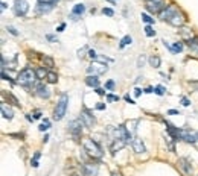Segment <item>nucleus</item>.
<instances>
[{
    "instance_id": "2",
    "label": "nucleus",
    "mask_w": 198,
    "mask_h": 176,
    "mask_svg": "<svg viewBox=\"0 0 198 176\" xmlns=\"http://www.w3.org/2000/svg\"><path fill=\"white\" fill-rule=\"evenodd\" d=\"M84 152H87L93 159H99V158H102V155H104L101 146L96 141H93L91 138L84 140Z\"/></svg>"
},
{
    "instance_id": "8",
    "label": "nucleus",
    "mask_w": 198,
    "mask_h": 176,
    "mask_svg": "<svg viewBox=\"0 0 198 176\" xmlns=\"http://www.w3.org/2000/svg\"><path fill=\"white\" fill-rule=\"evenodd\" d=\"M81 120H82V123L87 126V128H93V125H95V116L91 114V111H88L87 108H84L82 109V112H81Z\"/></svg>"
},
{
    "instance_id": "29",
    "label": "nucleus",
    "mask_w": 198,
    "mask_h": 176,
    "mask_svg": "<svg viewBox=\"0 0 198 176\" xmlns=\"http://www.w3.org/2000/svg\"><path fill=\"white\" fill-rule=\"evenodd\" d=\"M145 34H147V37H154L155 30L151 27V24H147V26H145Z\"/></svg>"
},
{
    "instance_id": "35",
    "label": "nucleus",
    "mask_w": 198,
    "mask_h": 176,
    "mask_svg": "<svg viewBox=\"0 0 198 176\" xmlns=\"http://www.w3.org/2000/svg\"><path fill=\"white\" fill-rule=\"evenodd\" d=\"M143 64H145V56L142 55V56H139V59H137V67H143Z\"/></svg>"
},
{
    "instance_id": "21",
    "label": "nucleus",
    "mask_w": 198,
    "mask_h": 176,
    "mask_svg": "<svg viewBox=\"0 0 198 176\" xmlns=\"http://www.w3.org/2000/svg\"><path fill=\"white\" fill-rule=\"evenodd\" d=\"M187 46H189L194 52H198V37H194L187 41Z\"/></svg>"
},
{
    "instance_id": "5",
    "label": "nucleus",
    "mask_w": 198,
    "mask_h": 176,
    "mask_svg": "<svg viewBox=\"0 0 198 176\" xmlns=\"http://www.w3.org/2000/svg\"><path fill=\"white\" fill-rule=\"evenodd\" d=\"M82 120H72L70 123H69V132L72 134V137H73L75 140H79V137H81V134H82Z\"/></svg>"
},
{
    "instance_id": "31",
    "label": "nucleus",
    "mask_w": 198,
    "mask_h": 176,
    "mask_svg": "<svg viewBox=\"0 0 198 176\" xmlns=\"http://www.w3.org/2000/svg\"><path fill=\"white\" fill-rule=\"evenodd\" d=\"M8 97H9V100L12 102V105H15V106H20V103H18V100H17V97H14L11 93H8Z\"/></svg>"
},
{
    "instance_id": "37",
    "label": "nucleus",
    "mask_w": 198,
    "mask_h": 176,
    "mask_svg": "<svg viewBox=\"0 0 198 176\" xmlns=\"http://www.w3.org/2000/svg\"><path fill=\"white\" fill-rule=\"evenodd\" d=\"M105 88H107V90H113V88H114V82H113V80H108L107 84H105Z\"/></svg>"
},
{
    "instance_id": "16",
    "label": "nucleus",
    "mask_w": 198,
    "mask_h": 176,
    "mask_svg": "<svg viewBox=\"0 0 198 176\" xmlns=\"http://www.w3.org/2000/svg\"><path fill=\"white\" fill-rule=\"evenodd\" d=\"M86 84H87L88 87H93V88H98V87H99V79H98V76H93V75H88V76L86 78Z\"/></svg>"
},
{
    "instance_id": "43",
    "label": "nucleus",
    "mask_w": 198,
    "mask_h": 176,
    "mask_svg": "<svg viewBox=\"0 0 198 176\" xmlns=\"http://www.w3.org/2000/svg\"><path fill=\"white\" fill-rule=\"evenodd\" d=\"M96 93H98L99 96H104V94H105V91H104L102 88H96Z\"/></svg>"
},
{
    "instance_id": "13",
    "label": "nucleus",
    "mask_w": 198,
    "mask_h": 176,
    "mask_svg": "<svg viewBox=\"0 0 198 176\" xmlns=\"http://www.w3.org/2000/svg\"><path fill=\"white\" fill-rule=\"evenodd\" d=\"M178 164H180V169L184 172L186 176H191L192 175V165H191L189 161H187V158H180L178 159Z\"/></svg>"
},
{
    "instance_id": "11",
    "label": "nucleus",
    "mask_w": 198,
    "mask_h": 176,
    "mask_svg": "<svg viewBox=\"0 0 198 176\" xmlns=\"http://www.w3.org/2000/svg\"><path fill=\"white\" fill-rule=\"evenodd\" d=\"M184 20H186V18H184V15H183L180 11H177V12L172 15V18L169 20L168 23H169V24H172V26H177V27H181V26L184 24Z\"/></svg>"
},
{
    "instance_id": "28",
    "label": "nucleus",
    "mask_w": 198,
    "mask_h": 176,
    "mask_svg": "<svg viewBox=\"0 0 198 176\" xmlns=\"http://www.w3.org/2000/svg\"><path fill=\"white\" fill-rule=\"evenodd\" d=\"M142 20H143V22L147 23V24H154V18H152V17H149L148 14H145V12L142 14Z\"/></svg>"
},
{
    "instance_id": "51",
    "label": "nucleus",
    "mask_w": 198,
    "mask_h": 176,
    "mask_svg": "<svg viewBox=\"0 0 198 176\" xmlns=\"http://www.w3.org/2000/svg\"><path fill=\"white\" fill-rule=\"evenodd\" d=\"M110 2H111V3H116V2H117V0H110Z\"/></svg>"
},
{
    "instance_id": "36",
    "label": "nucleus",
    "mask_w": 198,
    "mask_h": 176,
    "mask_svg": "<svg viewBox=\"0 0 198 176\" xmlns=\"http://www.w3.org/2000/svg\"><path fill=\"white\" fill-rule=\"evenodd\" d=\"M181 103H183V106H189L191 105V102L187 97H181Z\"/></svg>"
},
{
    "instance_id": "44",
    "label": "nucleus",
    "mask_w": 198,
    "mask_h": 176,
    "mask_svg": "<svg viewBox=\"0 0 198 176\" xmlns=\"http://www.w3.org/2000/svg\"><path fill=\"white\" fill-rule=\"evenodd\" d=\"M168 114H169V116H175V114H178V111H177V109H169Z\"/></svg>"
},
{
    "instance_id": "46",
    "label": "nucleus",
    "mask_w": 198,
    "mask_h": 176,
    "mask_svg": "<svg viewBox=\"0 0 198 176\" xmlns=\"http://www.w3.org/2000/svg\"><path fill=\"white\" fill-rule=\"evenodd\" d=\"M46 38H47V40H49V41H57V38H55V37H54V35H47V37H46Z\"/></svg>"
},
{
    "instance_id": "19",
    "label": "nucleus",
    "mask_w": 198,
    "mask_h": 176,
    "mask_svg": "<svg viewBox=\"0 0 198 176\" xmlns=\"http://www.w3.org/2000/svg\"><path fill=\"white\" fill-rule=\"evenodd\" d=\"M160 62H162V61H160V58L157 55H154V56L149 58V65L154 67V68H159L160 67Z\"/></svg>"
},
{
    "instance_id": "47",
    "label": "nucleus",
    "mask_w": 198,
    "mask_h": 176,
    "mask_svg": "<svg viewBox=\"0 0 198 176\" xmlns=\"http://www.w3.org/2000/svg\"><path fill=\"white\" fill-rule=\"evenodd\" d=\"M145 93H148V94H149V93H154V88L152 87H148L147 90H145Z\"/></svg>"
},
{
    "instance_id": "14",
    "label": "nucleus",
    "mask_w": 198,
    "mask_h": 176,
    "mask_svg": "<svg viewBox=\"0 0 198 176\" xmlns=\"http://www.w3.org/2000/svg\"><path fill=\"white\" fill-rule=\"evenodd\" d=\"M131 146H133V150L136 152V153H143V152H147V147H145V144L140 138H134L131 141Z\"/></svg>"
},
{
    "instance_id": "15",
    "label": "nucleus",
    "mask_w": 198,
    "mask_h": 176,
    "mask_svg": "<svg viewBox=\"0 0 198 176\" xmlns=\"http://www.w3.org/2000/svg\"><path fill=\"white\" fill-rule=\"evenodd\" d=\"M96 165H91V164H84L82 165V173L84 176H95L96 175Z\"/></svg>"
},
{
    "instance_id": "1",
    "label": "nucleus",
    "mask_w": 198,
    "mask_h": 176,
    "mask_svg": "<svg viewBox=\"0 0 198 176\" xmlns=\"http://www.w3.org/2000/svg\"><path fill=\"white\" fill-rule=\"evenodd\" d=\"M37 79H38V78H37L35 70H32V68H23V70L18 73L17 82H18L22 87H30L32 84H35Z\"/></svg>"
},
{
    "instance_id": "52",
    "label": "nucleus",
    "mask_w": 198,
    "mask_h": 176,
    "mask_svg": "<svg viewBox=\"0 0 198 176\" xmlns=\"http://www.w3.org/2000/svg\"><path fill=\"white\" fill-rule=\"evenodd\" d=\"M197 141H198V132H197Z\"/></svg>"
},
{
    "instance_id": "20",
    "label": "nucleus",
    "mask_w": 198,
    "mask_h": 176,
    "mask_svg": "<svg viewBox=\"0 0 198 176\" xmlns=\"http://www.w3.org/2000/svg\"><path fill=\"white\" fill-rule=\"evenodd\" d=\"M41 61H43V64L46 65V67H49V68H52V67H55V62H54V59H52L50 56H41Z\"/></svg>"
},
{
    "instance_id": "18",
    "label": "nucleus",
    "mask_w": 198,
    "mask_h": 176,
    "mask_svg": "<svg viewBox=\"0 0 198 176\" xmlns=\"http://www.w3.org/2000/svg\"><path fill=\"white\" fill-rule=\"evenodd\" d=\"M52 8H54V5L52 3H38V12L40 14H47L49 11H52Z\"/></svg>"
},
{
    "instance_id": "26",
    "label": "nucleus",
    "mask_w": 198,
    "mask_h": 176,
    "mask_svg": "<svg viewBox=\"0 0 198 176\" xmlns=\"http://www.w3.org/2000/svg\"><path fill=\"white\" fill-rule=\"evenodd\" d=\"M171 52H174V53H178V52H181L183 50V43H175L174 46H171V49H169Z\"/></svg>"
},
{
    "instance_id": "48",
    "label": "nucleus",
    "mask_w": 198,
    "mask_h": 176,
    "mask_svg": "<svg viewBox=\"0 0 198 176\" xmlns=\"http://www.w3.org/2000/svg\"><path fill=\"white\" fill-rule=\"evenodd\" d=\"M111 176H122V175H120L119 172H113V173H111Z\"/></svg>"
},
{
    "instance_id": "40",
    "label": "nucleus",
    "mask_w": 198,
    "mask_h": 176,
    "mask_svg": "<svg viewBox=\"0 0 198 176\" xmlns=\"http://www.w3.org/2000/svg\"><path fill=\"white\" fill-rule=\"evenodd\" d=\"M64 27H66V24H64V23L59 24V26L57 27V32H62V30H64Z\"/></svg>"
},
{
    "instance_id": "7",
    "label": "nucleus",
    "mask_w": 198,
    "mask_h": 176,
    "mask_svg": "<svg viewBox=\"0 0 198 176\" xmlns=\"http://www.w3.org/2000/svg\"><path fill=\"white\" fill-rule=\"evenodd\" d=\"M14 11L18 17H25L29 11V3L26 0H14Z\"/></svg>"
},
{
    "instance_id": "6",
    "label": "nucleus",
    "mask_w": 198,
    "mask_h": 176,
    "mask_svg": "<svg viewBox=\"0 0 198 176\" xmlns=\"http://www.w3.org/2000/svg\"><path fill=\"white\" fill-rule=\"evenodd\" d=\"M165 8H166L165 0H148V2H147V11H149L152 14L162 12Z\"/></svg>"
},
{
    "instance_id": "12",
    "label": "nucleus",
    "mask_w": 198,
    "mask_h": 176,
    "mask_svg": "<svg viewBox=\"0 0 198 176\" xmlns=\"http://www.w3.org/2000/svg\"><path fill=\"white\" fill-rule=\"evenodd\" d=\"M86 11V6L82 5V3H76L73 8H72V14H70V18L72 20H78L79 15H82Z\"/></svg>"
},
{
    "instance_id": "38",
    "label": "nucleus",
    "mask_w": 198,
    "mask_h": 176,
    "mask_svg": "<svg viewBox=\"0 0 198 176\" xmlns=\"http://www.w3.org/2000/svg\"><path fill=\"white\" fill-rule=\"evenodd\" d=\"M123 99H125V100H127L128 103H131V105H133V103H134V100H133V99L130 97V94H125V96H123Z\"/></svg>"
},
{
    "instance_id": "27",
    "label": "nucleus",
    "mask_w": 198,
    "mask_h": 176,
    "mask_svg": "<svg viewBox=\"0 0 198 176\" xmlns=\"http://www.w3.org/2000/svg\"><path fill=\"white\" fill-rule=\"evenodd\" d=\"M49 128H50V121L46 119V120H44V121H43V123H41V125H40V128H38V129H40L41 132H46Z\"/></svg>"
},
{
    "instance_id": "41",
    "label": "nucleus",
    "mask_w": 198,
    "mask_h": 176,
    "mask_svg": "<svg viewBox=\"0 0 198 176\" xmlns=\"http://www.w3.org/2000/svg\"><path fill=\"white\" fill-rule=\"evenodd\" d=\"M96 109H99V111L105 109V105H104V103H98V105H96Z\"/></svg>"
},
{
    "instance_id": "30",
    "label": "nucleus",
    "mask_w": 198,
    "mask_h": 176,
    "mask_svg": "<svg viewBox=\"0 0 198 176\" xmlns=\"http://www.w3.org/2000/svg\"><path fill=\"white\" fill-rule=\"evenodd\" d=\"M154 93H155L157 96H163V94H165V88H163L162 85H157V87L154 88Z\"/></svg>"
},
{
    "instance_id": "39",
    "label": "nucleus",
    "mask_w": 198,
    "mask_h": 176,
    "mask_svg": "<svg viewBox=\"0 0 198 176\" xmlns=\"http://www.w3.org/2000/svg\"><path fill=\"white\" fill-rule=\"evenodd\" d=\"M88 56H90L91 59H95V58H96V52H95V50H88Z\"/></svg>"
},
{
    "instance_id": "17",
    "label": "nucleus",
    "mask_w": 198,
    "mask_h": 176,
    "mask_svg": "<svg viewBox=\"0 0 198 176\" xmlns=\"http://www.w3.org/2000/svg\"><path fill=\"white\" fill-rule=\"evenodd\" d=\"M2 116H3V119H6V120H11L12 119V116H14V112H12V109L9 108V106H6L5 103H2Z\"/></svg>"
},
{
    "instance_id": "32",
    "label": "nucleus",
    "mask_w": 198,
    "mask_h": 176,
    "mask_svg": "<svg viewBox=\"0 0 198 176\" xmlns=\"http://www.w3.org/2000/svg\"><path fill=\"white\" fill-rule=\"evenodd\" d=\"M102 12L105 14V15H108V17H113V15H114V11H113L111 8H104V9H102Z\"/></svg>"
},
{
    "instance_id": "24",
    "label": "nucleus",
    "mask_w": 198,
    "mask_h": 176,
    "mask_svg": "<svg viewBox=\"0 0 198 176\" xmlns=\"http://www.w3.org/2000/svg\"><path fill=\"white\" fill-rule=\"evenodd\" d=\"M40 157H41V153H40V152H35V153H34V158L30 159V165H32V167H35V169H37L38 165H40V162H38Z\"/></svg>"
},
{
    "instance_id": "23",
    "label": "nucleus",
    "mask_w": 198,
    "mask_h": 176,
    "mask_svg": "<svg viewBox=\"0 0 198 176\" xmlns=\"http://www.w3.org/2000/svg\"><path fill=\"white\" fill-rule=\"evenodd\" d=\"M131 43H133V38H131L130 35H125V37L120 40V46H119V47L123 49L125 46H128V44H131Z\"/></svg>"
},
{
    "instance_id": "25",
    "label": "nucleus",
    "mask_w": 198,
    "mask_h": 176,
    "mask_svg": "<svg viewBox=\"0 0 198 176\" xmlns=\"http://www.w3.org/2000/svg\"><path fill=\"white\" fill-rule=\"evenodd\" d=\"M47 82L49 84H57V80H58V76H57V73H54V71H49L47 73Z\"/></svg>"
},
{
    "instance_id": "3",
    "label": "nucleus",
    "mask_w": 198,
    "mask_h": 176,
    "mask_svg": "<svg viewBox=\"0 0 198 176\" xmlns=\"http://www.w3.org/2000/svg\"><path fill=\"white\" fill-rule=\"evenodd\" d=\"M67 103H69V96L67 94H62L55 106V111H54V119L57 121L62 120V117L66 116V111H67Z\"/></svg>"
},
{
    "instance_id": "42",
    "label": "nucleus",
    "mask_w": 198,
    "mask_h": 176,
    "mask_svg": "<svg viewBox=\"0 0 198 176\" xmlns=\"http://www.w3.org/2000/svg\"><path fill=\"white\" fill-rule=\"evenodd\" d=\"M134 94H136V97H139L142 94V90L140 88H136V90H134Z\"/></svg>"
},
{
    "instance_id": "4",
    "label": "nucleus",
    "mask_w": 198,
    "mask_h": 176,
    "mask_svg": "<svg viewBox=\"0 0 198 176\" xmlns=\"http://www.w3.org/2000/svg\"><path fill=\"white\" fill-rule=\"evenodd\" d=\"M107 70H108L107 64H102V62H99V61H93V62L90 64V67L87 68V73L93 75V76H99V75H104Z\"/></svg>"
},
{
    "instance_id": "33",
    "label": "nucleus",
    "mask_w": 198,
    "mask_h": 176,
    "mask_svg": "<svg viewBox=\"0 0 198 176\" xmlns=\"http://www.w3.org/2000/svg\"><path fill=\"white\" fill-rule=\"evenodd\" d=\"M6 29H8V32H9V34H11V35H14V37H17V35H18V32H17V29H15L14 26H8Z\"/></svg>"
},
{
    "instance_id": "45",
    "label": "nucleus",
    "mask_w": 198,
    "mask_h": 176,
    "mask_svg": "<svg viewBox=\"0 0 198 176\" xmlns=\"http://www.w3.org/2000/svg\"><path fill=\"white\" fill-rule=\"evenodd\" d=\"M41 117V111H35L34 112V119H40Z\"/></svg>"
},
{
    "instance_id": "22",
    "label": "nucleus",
    "mask_w": 198,
    "mask_h": 176,
    "mask_svg": "<svg viewBox=\"0 0 198 176\" xmlns=\"http://www.w3.org/2000/svg\"><path fill=\"white\" fill-rule=\"evenodd\" d=\"M35 73H37V78H38V79H44V78H47V73H49V71H46L44 67H40V68L35 70Z\"/></svg>"
},
{
    "instance_id": "9",
    "label": "nucleus",
    "mask_w": 198,
    "mask_h": 176,
    "mask_svg": "<svg viewBox=\"0 0 198 176\" xmlns=\"http://www.w3.org/2000/svg\"><path fill=\"white\" fill-rule=\"evenodd\" d=\"M178 11V8H177L175 5H169V6H166L163 11L160 12V18L163 20V22H169V20L172 18V15Z\"/></svg>"
},
{
    "instance_id": "50",
    "label": "nucleus",
    "mask_w": 198,
    "mask_h": 176,
    "mask_svg": "<svg viewBox=\"0 0 198 176\" xmlns=\"http://www.w3.org/2000/svg\"><path fill=\"white\" fill-rule=\"evenodd\" d=\"M47 140H49V137H47V135H44V138H43V143H47Z\"/></svg>"
},
{
    "instance_id": "34",
    "label": "nucleus",
    "mask_w": 198,
    "mask_h": 176,
    "mask_svg": "<svg viewBox=\"0 0 198 176\" xmlns=\"http://www.w3.org/2000/svg\"><path fill=\"white\" fill-rule=\"evenodd\" d=\"M107 100H108V102H117V100H119V96L108 94V96H107Z\"/></svg>"
},
{
    "instance_id": "10",
    "label": "nucleus",
    "mask_w": 198,
    "mask_h": 176,
    "mask_svg": "<svg viewBox=\"0 0 198 176\" xmlns=\"http://www.w3.org/2000/svg\"><path fill=\"white\" fill-rule=\"evenodd\" d=\"M34 93H35L38 97H41V99H49L50 97V90L44 84H41V82L34 87Z\"/></svg>"
},
{
    "instance_id": "49",
    "label": "nucleus",
    "mask_w": 198,
    "mask_h": 176,
    "mask_svg": "<svg viewBox=\"0 0 198 176\" xmlns=\"http://www.w3.org/2000/svg\"><path fill=\"white\" fill-rule=\"evenodd\" d=\"M6 6H8V5H6L5 2H2V11H5V9H6Z\"/></svg>"
}]
</instances>
